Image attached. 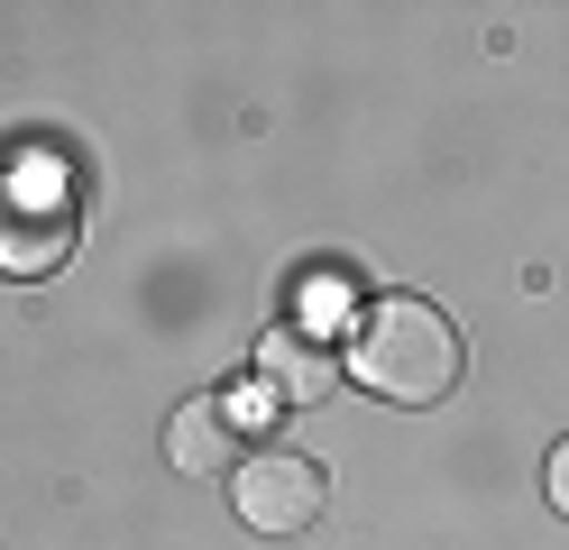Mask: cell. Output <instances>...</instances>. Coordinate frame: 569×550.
<instances>
[{
	"label": "cell",
	"instance_id": "obj_1",
	"mask_svg": "<svg viewBox=\"0 0 569 550\" xmlns=\"http://www.w3.org/2000/svg\"><path fill=\"white\" fill-rule=\"evenodd\" d=\"M359 386L386 394V403H450L459 394V367H469V349H459V321L441 303H422V293H377L368 321H359Z\"/></svg>",
	"mask_w": 569,
	"mask_h": 550
},
{
	"label": "cell",
	"instance_id": "obj_2",
	"mask_svg": "<svg viewBox=\"0 0 569 550\" xmlns=\"http://www.w3.org/2000/svg\"><path fill=\"white\" fill-rule=\"evenodd\" d=\"M230 504H239V523L248 532H267V541H295L322 523V504H331V477L312 450H248L230 468Z\"/></svg>",
	"mask_w": 569,
	"mask_h": 550
},
{
	"label": "cell",
	"instance_id": "obj_3",
	"mask_svg": "<svg viewBox=\"0 0 569 550\" xmlns=\"http://www.w3.org/2000/svg\"><path fill=\"white\" fill-rule=\"evenodd\" d=\"M64 248H74V193H64V174H10L0 183V267L47 276Z\"/></svg>",
	"mask_w": 569,
	"mask_h": 550
},
{
	"label": "cell",
	"instance_id": "obj_4",
	"mask_svg": "<svg viewBox=\"0 0 569 550\" xmlns=\"http://www.w3.org/2000/svg\"><path fill=\"white\" fill-rule=\"evenodd\" d=\"M258 377H267L276 403H331L349 367H340V349L312 321H276L267 340H258Z\"/></svg>",
	"mask_w": 569,
	"mask_h": 550
},
{
	"label": "cell",
	"instance_id": "obj_5",
	"mask_svg": "<svg viewBox=\"0 0 569 550\" xmlns=\"http://www.w3.org/2000/svg\"><path fill=\"white\" fill-rule=\"evenodd\" d=\"M166 459L184 468V477H221L248 459V403L230 394H193V403H174V422H166Z\"/></svg>",
	"mask_w": 569,
	"mask_h": 550
},
{
	"label": "cell",
	"instance_id": "obj_6",
	"mask_svg": "<svg viewBox=\"0 0 569 550\" xmlns=\"http://www.w3.org/2000/svg\"><path fill=\"white\" fill-rule=\"evenodd\" d=\"M542 496H551V513H569V440L542 459Z\"/></svg>",
	"mask_w": 569,
	"mask_h": 550
}]
</instances>
